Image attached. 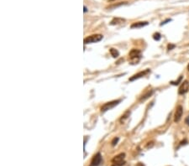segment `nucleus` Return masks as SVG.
I'll return each instance as SVG.
<instances>
[{
	"instance_id": "nucleus-1",
	"label": "nucleus",
	"mask_w": 189,
	"mask_h": 166,
	"mask_svg": "<svg viewBox=\"0 0 189 166\" xmlns=\"http://www.w3.org/2000/svg\"><path fill=\"white\" fill-rule=\"evenodd\" d=\"M124 158H125V153H121L120 154L116 155L112 160V166H123L125 163Z\"/></svg>"
},
{
	"instance_id": "nucleus-2",
	"label": "nucleus",
	"mask_w": 189,
	"mask_h": 166,
	"mask_svg": "<svg viewBox=\"0 0 189 166\" xmlns=\"http://www.w3.org/2000/svg\"><path fill=\"white\" fill-rule=\"evenodd\" d=\"M130 62L132 64H135L139 61V60L141 57V52L139 50L136 49H133L130 52Z\"/></svg>"
},
{
	"instance_id": "nucleus-3",
	"label": "nucleus",
	"mask_w": 189,
	"mask_h": 166,
	"mask_svg": "<svg viewBox=\"0 0 189 166\" xmlns=\"http://www.w3.org/2000/svg\"><path fill=\"white\" fill-rule=\"evenodd\" d=\"M103 35L102 34H93L84 39V43L85 44H92V43H96L100 40H102Z\"/></svg>"
},
{
	"instance_id": "nucleus-4",
	"label": "nucleus",
	"mask_w": 189,
	"mask_h": 166,
	"mask_svg": "<svg viewBox=\"0 0 189 166\" xmlns=\"http://www.w3.org/2000/svg\"><path fill=\"white\" fill-rule=\"evenodd\" d=\"M120 102V100H115V101H112L107 102L101 107V111L102 112H106L108 110H110V109L114 108L115 106H117Z\"/></svg>"
},
{
	"instance_id": "nucleus-5",
	"label": "nucleus",
	"mask_w": 189,
	"mask_h": 166,
	"mask_svg": "<svg viewBox=\"0 0 189 166\" xmlns=\"http://www.w3.org/2000/svg\"><path fill=\"white\" fill-rule=\"evenodd\" d=\"M189 90V82L188 81H184L183 82H182L179 89H178V93L180 95H184L186 94Z\"/></svg>"
},
{
	"instance_id": "nucleus-6",
	"label": "nucleus",
	"mask_w": 189,
	"mask_h": 166,
	"mask_svg": "<svg viewBox=\"0 0 189 166\" xmlns=\"http://www.w3.org/2000/svg\"><path fill=\"white\" fill-rule=\"evenodd\" d=\"M101 162H102V155L100 153H98L93 156L89 166H98L101 164Z\"/></svg>"
},
{
	"instance_id": "nucleus-7",
	"label": "nucleus",
	"mask_w": 189,
	"mask_h": 166,
	"mask_svg": "<svg viewBox=\"0 0 189 166\" xmlns=\"http://www.w3.org/2000/svg\"><path fill=\"white\" fill-rule=\"evenodd\" d=\"M182 113H183V109L182 106H178L176 109L175 112V115H174V122L177 123L181 120L182 117Z\"/></svg>"
},
{
	"instance_id": "nucleus-8",
	"label": "nucleus",
	"mask_w": 189,
	"mask_h": 166,
	"mask_svg": "<svg viewBox=\"0 0 189 166\" xmlns=\"http://www.w3.org/2000/svg\"><path fill=\"white\" fill-rule=\"evenodd\" d=\"M150 71H151V70H150L149 69H147V70H143V71H140V72H139L137 74L134 75L132 77H130V82H133V81H135V80H136V79H139V78H140V77H142V76H145L147 75Z\"/></svg>"
},
{
	"instance_id": "nucleus-9",
	"label": "nucleus",
	"mask_w": 189,
	"mask_h": 166,
	"mask_svg": "<svg viewBox=\"0 0 189 166\" xmlns=\"http://www.w3.org/2000/svg\"><path fill=\"white\" fill-rule=\"evenodd\" d=\"M148 25V22H137V23H134L132 25H131V28L134 29V28H142L144 26H146Z\"/></svg>"
},
{
	"instance_id": "nucleus-10",
	"label": "nucleus",
	"mask_w": 189,
	"mask_h": 166,
	"mask_svg": "<svg viewBox=\"0 0 189 166\" xmlns=\"http://www.w3.org/2000/svg\"><path fill=\"white\" fill-rule=\"evenodd\" d=\"M125 21V19L124 18H114L111 22H110V24L111 25H116V24H122Z\"/></svg>"
},
{
	"instance_id": "nucleus-11",
	"label": "nucleus",
	"mask_w": 189,
	"mask_h": 166,
	"mask_svg": "<svg viewBox=\"0 0 189 166\" xmlns=\"http://www.w3.org/2000/svg\"><path fill=\"white\" fill-rule=\"evenodd\" d=\"M109 52H110V54H111V55L114 57V58H117L119 55H120V53H119V51L116 50V49H114V48H111L110 50H109Z\"/></svg>"
},
{
	"instance_id": "nucleus-12",
	"label": "nucleus",
	"mask_w": 189,
	"mask_h": 166,
	"mask_svg": "<svg viewBox=\"0 0 189 166\" xmlns=\"http://www.w3.org/2000/svg\"><path fill=\"white\" fill-rule=\"evenodd\" d=\"M153 93V91H151V92H147L145 95H144V96H142V97L139 99V101H145V99H147L149 97H151V94Z\"/></svg>"
},
{
	"instance_id": "nucleus-13",
	"label": "nucleus",
	"mask_w": 189,
	"mask_h": 166,
	"mask_svg": "<svg viewBox=\"0 0 189 166\" xmlns=\"http://www.w3.org/2000/svg\"><path fill=\"white\" fill-rule=\"evenodd\" d=\"M130 112H126V113H125L120 118V123H124V122L128 118V117H130Z\"/></svg>"
},
{
	"instance_id": "nucleus-14",
	"label": "nucleus",
	"mask_w": 189,
	"mask_h": 166,
	"mask_svg": "<svg viewBox=\"0 0 189 166\" xmlns=\"http://www.w3.org/2000/svg\"><path fill=\"white\" fill-rule=\"evenodd\" d=\"M153 38H154L155 40H160V39H161V34L159 33H155L153 34Z\"/></svg>"
},
{
	"instance_id": "nucleus-15",
	"label": "nucleus",
	"mask_w": 189,
	"mask_h": 166,
	"mask_svg": "<svg viewBox=\"0 0 189 166\" xmlns=\"http://www.w3.org/2000/svg\"><path fill=\"white\" fill-rule=\"evenodd\" d=\"M118 141H119V138H114L113 139V141H112V145H113V146H115V145L117 144Z\"/></svg>"
},
{
	"instance_id": "nucleus-16",
	"label": "nucleus",
	"mask_w": 189,
	"mask_h": 166,
	"mask_svg": "<svg viewBox=\"0 0 189 166\" xmlns=\"http://www.w3.org/2000/svg\"><path fill=\"white\" fill-rule=\"evenodd\" d=\"M181 81H182V76H180V77H179V79H178L177 81H176V82H172L171 83H172V85H177V84L180 82Z\"/></svg>"
},
{
	"instance_id": "nucleus-17",
	"label": "nucleus",
	"mask_w": 189,
	"mask_h": 166,
	"mask_svg": "<svg viewBox=\"0 0 189 166\" xmlns=\"http://www.w3.org/2000/svg\"><path fill=\"white\" fill-rule=\"evenodd\" d=\"M173 48H175L174 45H168V50H172Z\"/></svg>"
},
{
	"instance_id": "nucleus-18",
	"label": "nucleus",
	"mask_w": 189,
	"mask_h": 166,
	"mask_svg": "<svg viewBox=\"0 0 189 166\" xmlns=\"http://www.w3.org/2000/svg\"><path fill=\"white\" fill-rule=\"evenodd\" d=\"M169 21H171V19H167V20H166V21H164V22H162L161 24V25H163V24H167V22H169Z\"/></svg>"
},
{
	"instance_id": "nucleus-19",
	"label": "nucleus",
	"mask_w": 189,
	"mask_h": 166,
	"mask_svg": "<svg viewBox=\"0 0 189 166\" xmlns=\"http://www.w3.org/2000/svg\"><path fill=\"white\" fill-rule=\"evenodd\" d=\"M186 123H187V124H189V117L186 119Z\"/></svg>"
},
{
	"instance_id": "nucleus-20",
	"label": "nucleus",
	"mask_w": 189,
	"mask_h": 166,
	"mask_svg": "<svg viewBox=\"0 0 189 166\" xmlns=\"http://www.w3.org/2000/svg\"><path fill=\"white\" fill-rule=\"evenodd\" d=\"M87 11V8H86V6H84V12H85V13H86Z\"/></svg>"
},
{
	"instance_id": "nucleus-21",
	"label": "nucleus",
	"mask_w": 189,
	"mask_h": 166,
	"mask_svg": "<svg viewBox=\"0 0 189 166\" xmlns=\"http://www.w3.org/2000/svg\"><path fill=\"white\" fill-rule=\"evenodd\" d=\"M188 70H189V64H188Z\"/></svg>"
},
{
	"instance_id": "nucleus-22",
	"label": "nucleus",
	"mask_w": 189,
	"mask_h": 166,
	"mask_svg": "<svg viewBox=\"0 0 189 166\" xmlns=\"http://www.w3.org/2000/svg\"><path fill=\"white\" fill-rule=\"evenodd\" d=\"M110 1H114V0H110Z\"/></svg>"
}]
</instances>
